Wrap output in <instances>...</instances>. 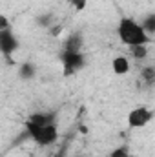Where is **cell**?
I'll return each mask as SVG.
<instances>
[{"instance_id":"obj_1","label":"cell","mask_w":155,"mask_h":157,"mask_svg":"<svg viewBox=\"0 0 155 157\" xmlns=\"http://www.w3.org/2000/svg\"><path fill=\"white\" fill-rule=\"evenodd\" d=\"M117 35L120 42L128 48H133V46H142V44H148L150 42V37L146 35V31L142 29V26L130 18V17H124L120 18L119 26H117Z\"/></svg>"},{"instance_id":"obj_2","label":"cell","mask_w":155,"mask_h":157,"mask_svg":"<svg viewBox=\"0 0 155 157\" xmlns=\"http://www.w3.org/2000/svg\"><path fill=\"white\" fill-rule=\"evenodd\" d=\"M26 132H28L29 139L35 141L39 146H49L59 137V126H57V122H49V124H44V126L26 128Z\"/></svg>"},{"instance_id":"obj_3","label":"cell","mask_w":155,"mask_h":157,"mask_svg":"<svg viewBox=\"0 0 155 157\" xmlns=\"http://www.w3.org/2000/svg\"><path fill=\"white\" fill-rule=\"evenodd\" d=\"M60 62H62V73L64 77L75 75L86 66V57L82 51H62L60 53Z\"/></svg>"},{"instance_id":"obj_4","label":"cell","mask_w":155,"mask_h":157,"mask_svg":"<svg viewBox=\"0 0 155 157\" xmlns=\"http://www.w3.org/2000/svg\"><path fill=\"white\" fill-rule=\"evenodd\" d=\"M153 119V112L148 106H137L128 113V126L130 128H144Z\"/></svg>"},{"instance_id":"obj_5","label":"cell","mask_w":155,"mask_h":157,"mask_svg":"<svg viewBox=\"0 0 155 157\" xmlns=\"http://www.w3.org/2000/svg\"><path fill=\"white\" fill-rule=\"evenodd\" d=\"M17 49H18V39L15 37L11 28L9 29H0V53L9 59Z\"/></svg>"},{"instance_id":"obj_6","label":"cell","mask_w":155,"mask_h":157,"mask_svg":"<svg viewBox=\"0 0 155 157\" xmlns=\"http://www.w3.org/2000/svg\"><path fill=\"white\" fill-rule=\"evenodd\" d=\"M49 122H57V119L53 113L49 112H39V113H33L26 119V128H33V126H44V124H49Z\"/></svg>"},{"instance_id":"obj_7","label":"cell","mask_w":155,"mask_h":157,"mask_svg":"<svg viewBox=\"0 0 155 157\" xmlns=\"http://www.w3.org/2000/svg\"><path fill=\"white\" fill-rule=\"evenodd\" d=\"M82 44H84L82 35L80 33H71V35H68V39L64 42L62 51H82Z\"/></svg>"},{"instance_id":"obj_8","label":"cell","mask_w":155,"mask_h":157,"mask_svg":"<svg viewBox=\"0 0 155 157\" xmlns=\"http://www.w3.org/2000/svg\"><path fill=\"white\" fill-rule=\"evenodd\" d=\"M112 70L115 75H126L130 71V60L126 57H115L112 60Z\"/></svg>"},{"instance_id":"obj_9","label":"cell","mask_w":155,"mask_h":157,"mask_svg":"<svg viewBox=\"0 0 155 157\" xmlns=\"http://www.w3.org/2000/svg\"><path fill=\"white\" fill-rule=\"evenodd\" d=\"M141 84L146 88H152L155 84V68L153 66H146L141 71Z\"/></svg>"},{"instance_id":"obj_10","label":"cell","mask_w":155,"mask_h":157,"mask_svg":"<svg viewBox=\"0 0 155 157\" xmlns=\"http://www.w3.org/2000/svg\"><path fill=\"white\" fill-rule=\"evenodd\" d=\"M18 73H20V77L24 78V80H31V78L35 77V73H37V68H35L33 62H24L20 66Z\"/></svg>"},{"instance_id":"obj_11","label":"cell","mask_w":155,"mask_h":157,"mask_svg":"<svg viewBox=\"0 0 155 157\" xmlns=\"http://www.w3.org/2000/svg\"><path fill=\"white\" fill-rule=\"evenodd\" d=\"M148 44H142V46H133V48H130V53H131V57L135 59V60H144L146 57H148Z\"/></svg>"},{"instance_id":"obj_12","label":"cell","mask_w":155,"mask_h":157,"mask_svg":"<svg viewBox=\"0 0 155 157\" xmlns=\"http://www.w3.org/2000/svg\"><path fill=\"white\" fill-rule=\"evenodd\" d=\"M141 26H142V29L146 31V35H148V37H150V35H153V33H155V15H153V13H152V15H148V17L142 20V24H141Z\"/></svg>"},{"instance_id":"obj_13","label":"cell","mask_w":155,"mask_h":157,"mask_svg":"<svg viewBox=\"0 0 155 157\" xmlns=\"http://www.w3.org/2000/svg\"><path fill=\"white\" fill-rule=\"evenodd\" d=\"M130 154V148L126 146V144H122V146H119V148H115L112 154H110V157H126Z\"/></svg>"},{"instance_id":"obj_14","label":"cell","mask_w":155,"mask_h":157,"mask_svg":"<svg viewBox=\"0 0 155 157\" xmlns=\"http://www.w3.org/2000/svg\"><path fill=\"white\" fill-rule=\"evenodd\" d=\"M71 4H73V7L77 9V11H82L84 7H86V4H88V0H70Z\"/></svg>"},{"instance_id":"obj_15","label":"cell","mask_w":155,"mask_h":157,"mask_svg":"<svg viewBox=\"0 0 155 157\" xmlns=\"http://www.w3.org/2000/svg\"><path fill=\"white\" fill-rule=\"evenodd\" d=\"M0 29H9V20L4 15H0Z\"/></svg>"},{"instance_id":"obj_16","label":"cell","mask_w":155,"mask_h":157,"mask_svg":"<svg viewBox=\"0 0 155 157\" xmlns=\"http://www.w3.org/2000/svg\"><path fill=\"white\" fill-rule=\"evenodd\" d=\"M51 17H40L39 18V24H42V26H51L53 24V20H49Z\"/></svg>"},{"instance_id":"obj_17","label":"cell","mask_w":155,"mask_h":157,"mask_svg":"<svg viewBox=\"0 0 155 157\" xmlns=\"http://www.w3.org/2000/svg\"><path fill=\"white\" fill-rule=\"evenodd\" d=\"M126 157H135V155H131V154H128V155H126Z\"/></svg>"}]
</instances>
